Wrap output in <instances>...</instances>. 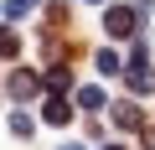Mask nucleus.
Instances as JSON below:
<instances>
[{
  "label": "nucleus",
  "mask_w": 155,
  "mask_h": 150,
  "mask_svg": "<svg viewBox=\"0 0 155 150\" xmlns=\"http://www.w3.org/2000/svg\"><path fill=\"white\" fill-rule=\"evenodd\" d=\"M114 124H119V129H140V109H134V104H119V109H114Z\"/></svg>",
  "instance_id": "39448f33"
},
{
  "label": "nucleus",
  "mask_w": 155,
  "mask_h": 150,
  "mask_svg": "<svg viewBox=\"0 0 155 150\" xmlns=\"http://www.w3.org/2000/svg\"><path fill=\"white\" fill-rule=\"evenodd\" d=\"M26 11H36V0H11V5H5V21H21Z\"/></svg>",
  "instance_id": "0eeeda50"
},
{
  "label": "nucleus",
  "mask_w": 155,
  "mask_h": 150,
  "mask_svg": "<svg viewBox=\"0 0 155 150\" xmlns=\"http://www.w3.org/2000/svg\"><path fill=\"white\" fill-rule=\"evenodd\" d=\"M93 62H98V72H104V78H109V72H119V67H124V62H119V52H109V47H104V52H98Z\"/></svg>",
  "instance_id": "423d86ee"
},
{
  "label": "nucleus",
  "mask_w": 155,
  "mask_h": 150,
  "mask_svg": "<svg viewBox=\"0 0 155 150\" xmlns=\"http://www.w3.org/2000/svg\"><path fill=\"white\" fill-rule=\"evenodd\" d=\"M104 31H109L114 42H124V36H140V11L109 5V11H104Z\"/></svg>",
  "instance_id": "f257e3e1"
},
{
  "label": "nucleus",
  "mask_w": 155,
  "mask_h": 150,
  "mask_svg": "<svg viewBox=\"0 0 155 150\" xmlns=\"http://www.w3.org/2000/svg\"><path fill=\"white\" fill-rule=\"evenodd\" d=\"M31 129H36V124H31V114H11V135H21V140H26Z\"/></svg>",
  "instance_id": "1a4fd4ad"
},
{
  "label": "nucleus",
  "mask_w": 155,
  "mask_h": 150,
  "mask_svg": "<svg viewBox=\"0 0 155 150\" xmlns=\"http://www.w3.org/2000/svg\"><path fill=\"white\" fill-rule=\"evenodd\" d=\"M78 98H83V109H104V93H98V88H83Z\"/></svg>",
  "instance_id": "9d476101"
},
{
  "label": "nucleus",
  "mask_w": 155,
  "mask_h": 150,
  "mask_svg": "<svg viewBox=\"0 0 155 150\" xmlns=\"http://www.w3.org/2000/svg\"><path fill=\"white\" fill-rule=\"evenodd\" d=\"M67 83H72V78H67V67H52V72H47V88H52V93H62Z\"/></svg>",
  "instance_id": "6e6552de"
},
{
  "label": "nucleus",
  "mask_w": 155,
  "mask_h": 150,
  "mask_svg": "<svg viewBox=\"0 0 155 150\" xmlns=\"http://www.w3.org/2000/svg\"><path fill=\"white\" fill-rule=\"evenodd\" d=\"M62 150H83V145H62Z\"/></svg>",
  "instance_id": "9b49d317"
},
{
  "label": "nucleus",
  "mask_w": 155,
  "mask_h": 150,
  "mask_svg": "<svg viewBox=\"0 0 155 150\" xmlns=\"http://www.w3.org/2000/svg\"><path fill=\"white\" fill-rule=\"evenodd\" d=\"M67 119H72L67 98H47V124H67Z\"/></svg>",
  "instance_id": "20e7f679"
},
{
  "label": "nucleus",
  "mask_w": 155,
  "mask_h": 150,
  "mask_svg": "<svg viewBox=\"0 0 155 150\" xmlns=\"http://www.w3.org/2000/svg\"><path fill=\"white\" fill-rule=\"evenodd\" d=\"M41 83H36V72H11V98L21 104V98H31Z\"/></svg>",
  "instance_id": "f03ea898"
},
{
  "label": "nucleus",
  "mask_w": 155,
  "mask_h": 150,
  "mask_svg": "<svg viewBox=\"0 0 155 150\" xmlns=\"http://www.w3.org/2000/svg\"><path fill=\"white\" fill-rule=\"evenodd\" d=\"M129 88H134V93H150V88H155V72H150V67H129Z\"/></svg>",
  "instance_id": "7ed1b4c3"
},
{
  "label": "nucleus",
  "mask_w": 155,
  "mask_h": 150,
  "mask_svg": "<svg viewBox=\"0 0 155 150\" xmlns=\"http://www.w3.org/2000/svg\"><path fill=\"white\" fill-rule=\"evenodd\" d=\"M104 150H119V145H104Z\"/></svg>",
  "instance_id": "f8f14e48"
}]
</instances>
